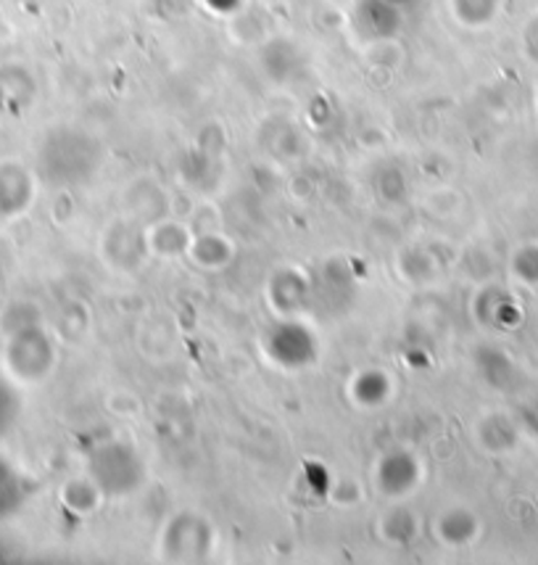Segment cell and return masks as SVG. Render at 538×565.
Wrapping results in <instances>:
<instances>
[{
	"instance_id": "6da1fadb",
	"label": "cell",
	"mask_w": 538,
	"mask_h": 565,
	"mask_svg": "<svg viewBox=\"0 0 538 565\" xmlns=\"http://www.w3.org/2000/svg\"><path fill=\"white\" fill-rule=\"evenodd\" d=\"M90 479L106 494H132L146 479V466L132 447L109 441L90 455Z\"/></svg>"
},
{
	"instance_id": "7a4b0ae2",
	"label": "cell",
	"mask_w": 538,
	"mask_h": 565,
	"mask_svg": "<svg viewBox=\"0 0 538 565\" xmlns=\"http://www.w3.org/2000/svg\"><path fill=\"white\" fill-rule=\"evenodd\" d=\"M265 352L282 367H306L318 356V339L299 322H278L265 335Z\"/></svg>"
},
{
	"instance_id": "3957f363",
	"label": "cell",
	"mask_w": 538,
	"mask_h": 565,
	"mask_svg": "<svg viewBox=\"0 0 538 565\" xmlns=\"http://www.w3.org/2000/svg\"><path fill=\"white\" fill-rule=\"evenodd\" d=\"M375 481L386 497H407L420 483V462L407 449H394V452L380 457Z\"/></svg>"
},
{
	"instance_id": "277c9868",
	"label": "cell",
	"mask_w": 538,
	"mask_h": 565,
	"mask_svg": "<svg viewBox=\"0 0 538 565\" xmlns=\"http://www.w3.org/2000/svg\"><path fill=\"white\" fill-rule=\"evenodd\" d=\"M201 523L204 521L196 515H183L172 523L170 531H166V547H170L172 557H204L208 553V542H212L208 526L201 529L196 536H191Z\"/></svg>"
},
{
	"instance_id": "5b68a950",
	"label": "cell",
	"mask_w": 538,
	"mask_h": 565,
	"mask_svg": "<svg viewBox=\"0 0 538 565\" xmlns=\"http://www.w3.org/2000/svg\"><path fill=\"white\" fill-rule=\"evenodd\" d=\"M391 394V381L380 370H365L352 381V399L359 402L362 407H378Z\"/></svg>"
},
{
	"instance_id": "8992f818",
	"label": "cell",
	"mask_w": 538,
	"mask_h": 565,
	"mask_svg": "<svg viewBox=\"0 0 538 565\" xmlns=\"http://www.w3.org/2000/svg\"><path fill=\"white\" fill-rule=\"evenodd\" d=\"M439 534L446 542H467L473 536V521L467 518V523H456V513L452 510V513L441 515Z\"/></svg>"
}]
</instances>
